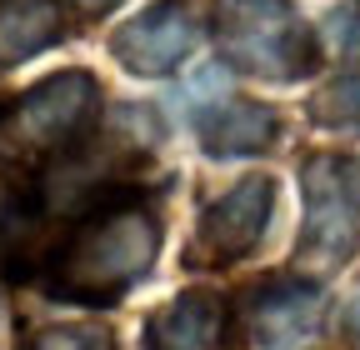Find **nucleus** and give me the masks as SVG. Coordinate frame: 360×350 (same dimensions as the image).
Masks as SVG:
<instances>
[{
	"label": "nucleus",
	"instance_id": "nucleus-1",
	"mask_svg": "<svg viewBox=\"0 0 360 350\" xmlns=\"http://www.w3.org/2000/svg\"><path fill=\"white\" fill-rule=\"evenodd\" d=\"M160 255V215L135 195L110 190L80 210L75 231L51 255L45 290L70 305H115L130 285L155 271Z\"/></svg>",
	"mask_w": 360,
	"mask_h": 350
},
{
	"label": "nucleus",
	"instance_id": "nucleus-2",
	"mask_svg": "<svg viewBox=\"0 0 360 350\" xmlns=\"http://www.w3.org/2000/svg\"><path fill=\"white\" fill-rule=\"evenodd\" d=\"M210 35L225 65L270 85H295L321 65V40L290 0H215Z\"/></svg>",
	"mask_w": 360,
	"mask_h": 350
},
{
	"label": "nucleus",
	"instance_id": "nucleus-3",
	"mask_svg": "<svg viewBox=\"0 0 360 350\" xmlns=\"http://www.w3.org/2000/svg\"><path fill=\"white\" fill-rule=\"evenodd\" d=\"M101 120V80L90 70H56L0 110V145L20 160H60L85 145Z\"/></svg>",
	"mask_w": 360,
	"mask_h": 350
},
{
	"label": "nucleus",
	"instance_id": "nucleus-4",
	"mask_svg": "<svg viewBox=\"0 0 360 350\" xmlns=\"http://www.w3.org/2000/svg\"><path fill=\"white\" fill-rule=\"evenodd\" d=\"M300 190H305V226H300L295 255H300V266L335 276L355 255V240H360V210L350 205V190H345V160L310 155L300 170Z\"/></svg>",
	"mask_w": 360,
	"mask_h": 350
},
{
	"label": "nucleus",
	"instance_id": "nucleus-5",
	"mask_svg": "<svg viewBox=\"0 0 360 350\" xmlns=\"http://www.w3.org/2000/svg\"><path fill=\"white\" fill-rule=\"evenodd\" d=\"M276 215V181L270 175H245L231 190H220L215 200H205L200 226H195V260L205 266H236L245 260Z\"/></svg>",
	"mask_w": 360,
	"mask_h": 350
},
{
	"label": "nucleus",
	"instance_id": "nucleus-6",
	"mask_svg": "<svg viewBox=\"0 0 360 350\" xmlns=\"http://www.w3.org/2000/svg\"><path fill=\"white\" fill-rule=\"evenodd\" d=\"M195 40H200V20L191 11V0H155L150 11L130 15L110 35V56L130 75L160 80L195 51Z\"/></svg>",
	"mask_w": 360,
	"mask_h": 350
},
{
	"label": "nucleus",
	"instance_id": "nucleus-7",
	"mask_svg": "<svg viewBox=\"0 0 360 350\" xmlns=\"http://www.w3.org/2000/svg\"><path fill=\"white\" fill-rule=\"evenodd\" d=\"M326 320V290L305 276H270L245 290V330L255 350H300Z\"/></svg>",
	"mask_w": 360,
	"mask_h": 350
},
{
	"label": "nucleus",
	"instance_id": "nucleus-8",
	"mask_svg": "<svg viewBox=\"0 0 360 350\" xmlns=\"http://www.w3.org/2000/svg\"><path fill=\"white\" fill-rule=\"evenodd\" d=\"M231 305L220 290H180L146 316V350H225Z\"/></svg>",
	"mask_w": 360,
	"mask_h": 350
},
{
	"label": "nucleus",
	"instance_id": "nucleus-9",
	"mask_svg": "<svg viewBox=\"0 0 360 350\" xmlns=\"http://www.w3.org/2000/svg\"><path fill=\"white\" fill-rule=\"evenodd\" d=\"M195 136L210 160H240V155H265L281 141V110L265 101H236L220 96L195 115Z\"/></svg>",
	"mask_w": 360,
	"mask_h": 350
},
{
	"label": "nucleus",
	"instance_id": "nucleus-10",
	"mask_svg": "<svg viewBox=\"0 0 360 350\" xmlns=\"http://www.w3.org/2000/svg\"><path fill=\"white\" fill-rule=\"evenodd\" d=\"M65 11L60 0H0V65H20L60 46Z\"/></svg>",
	"mask_w": 360,
	"mask_h": 350
},
{
	"label": "nucleus",
	"instance_id": "nucleus-11",
	"mask_svg": "<svg viewBox=\"0 0 360 350\" xmlns=\"http://www.w3.org/2000/svg\"><path fill=\"white\" fill-rule=\"evenodd\" d=\"M310 120L330 130H360V75L330 80L321 96L310 101Z\"/></svg>",
	"mask_w": 360,
	"mask_h": 350
},
{
	"label": "nucleus",
	"instance_id": "nucleus-12",
	"mask_svg": "<svg viewBox=\"0 0 360 350\" xmlns=\"http://www.w3.org/2000/svg\"><path fill=\"white\" fill-rule=\"evenodd\" d=\"M20 350H115V335L101 325H45L25 335Z\"/></svg>",
	"mask_w": 360,
	"mask_h": 350
},
{
	"label": "nucleus",
	"instance_id": "nucleus-13",
	"mask_svg": "<svg viewBox=\"0 0 360 350\" xmlns=\"http://www.w3.org/2000/svg\"><path fill=\"white\" fill-rule=\"evenodd\" d=\"M326 35H330V46H335L340 56H360V0H350V6H340V11L330 15Z\"/></svg>",
	"mask_w": 360,
	"mask_h": 350
},
{
	"label": "nucleus",
	"instance_id": "nucleus-14",
	"mask_svg": "<svg viewBox=\"0 0 360 350\" xmlns=\"http://www.w3.org/2000/svg\"><path fill=\"white\" fill-rule=\"evenodd\" d=\"M345 190H350V205L360 210V155L345 160Z\"/></svg>",
	"mask_w": 360,
	"mask_h": 350
},
{
	"label": "nucleus",
	"instance_id": "nucleus-15",
	"mask_svg": "<svg viewBox=\"0 0 360 350\" xmlns=\"http://www.w3.org/2000/svg\"><path fill=\"white\" fill-rule=\"evenodd\" d=\"M75 6H80L85 15H105V11H115V6H125V0H75Z\"/></svg>",
	"mask_w": 360,
	"mask_h": 350
},
{
	"label": "nucleus",
	"instance_id": "nucleus-16",
	"mask_svg": "<svg viewBox=\"0 0 360 350\" xmlns=\"http://www.w3.org/2000/svg\"><path fill=\"white\" fill-rule=\"evenodd\" d=\"M350 335H355V345H360V300L350 305Z\"/></svg>",
	"mask_w": 360,
	"mask_h": 350
}]
</instances>
